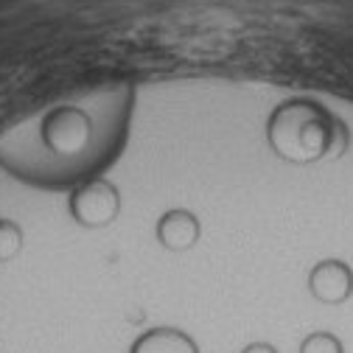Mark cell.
Wrapping results in <instances>:
<instances>
[{
  "label": "cell",
  "mask_w": 353,
  "mask_h": 353,
  "mask_svg": "<svg viewBox=\"0 0 353 353\" xmlns=\"http://www.w3.org/2000/svg\"><path fill=\"white\" fill-rule=\"evenodd\" d=\"M90 129H93V121L84 110L59 107V110H51L39 121V138L54 154L57 152L59 154H76L79 149H84L87 138H90Z\"/></svg>",
  "instance_id": "cell-1"
},
{
  "label": "cell",
  "mask_w": 353,
  "mask_h": 353,
  "mask_svg": "<svg viewBox=\"0 0 353 353\" xmlns=\"http://www.w3.org/2000/svg\"><path fill=\"white\" fill-rule=\"evenodd\" d=\"M70 210L76 216V222L87 228H101L112 222L118 213V191L110 183H87L70 196Z\"/></svg>",
  "instance_id": "cell-2"
},
{
  "label": "cell",
  "mask_w": 353,
  "mask_h": 353,
  "mask_svg": "<svg viewBox=\"0 0 353 353\" xmlns=\"http://www.w3.org/2000/svg\"><path fill=\"white\" fill-rule=\"evenodd\" d=\"M308 292L323 305H342L353 294V272L345 261H323L308 275Z\"/></svg>",
  "instance_id": "cell-3"
},
{
  "label": "cell",
  "mask_w": 353,
  "mask_h": 353,
  "mask_svg": "<svg viewBox=\"0 0 353 353\" xmlns=\"http://www.w3.org/2000/svg\"><path fill=\"white\" fill-rule=\"evenodd\" d=\"M129 353H199V345L194 342L191 334L163 325V328L143 331L135 342H132Z\"/></svg>",
  "instance_id": "cell-4"
},
{
  "label": "cell",
  "mask_w": 353,
  "mask_h": 353,
  "mask_svg": "<svg viewBox=\"0 0 353 353\" xmlns=\"http://www.w3.org/2000/svg\"><path fill=\"white\" fill-rule=\"evenodd\" d=\"M157 236L168 250H188L199 239V222L185 210H171L160 219Z\"/></svg>",
  "instance_id": "cell-5"
},
{
  "label": "cell",
  "mask_w": 353,
  "mask_h": 353,
  "mask_svg": "<svg viewBox=\"0 0 353 353\" xmlns=\"http://www.w3.org/2000/svg\"><path fill=\"white\" fill-rule=\"evenodd\" d=\"M300 353H345V342L334 331H312L303 336Z\"/></svg>",
  "instance_id": "cell-6"
},
{
  "label": "cell",
  "mask_w": 353,
  "mask_h": 353,
  "mask_svg": "<svg viewBox=\"0 0 353 353\" xmlns=\"http://www.w3.org/2000/svg\"><path fill=\"white\" fill-rule=\"evenodd\" d=\"M23 247V233L14 222L9 219H0V263L12 261Z\"/></svg>",
  "instance_id": "cell-7"
},
{
  "label": "cell",
  "mask_w": 353,
  "mask_h": 353,
  "mask_svg": "<svg viewBox=\"0 0 353 353\" xmlns=\"http://www.w3.org/2000/svg\"><path fill=\"white\" fill-rule=\"evenodd\" d=\"M241 353H281V350H278L272 342H250Z\"/></svg>",
  "instance_id": "cell-8"
}]
</instances>
